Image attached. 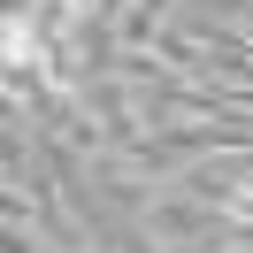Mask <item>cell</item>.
I'll list each match as a JSON object with an SVG mask.
<instances>
[{
  "mask_svg": "<svg viewBox=\"0 0 253 253\" xmlns=\"http://www.w3.org/2000/svg\"><path fill=\"white\" fill-rule=\"evenodd\" d=\"M230 207H238V215H253V192H238V200H230Z\"/></svg>",
  "mask_w": 253,
  "mask_h": 253,
  "instance_id": "1",
  "label": "cell"
}]
</instances>
